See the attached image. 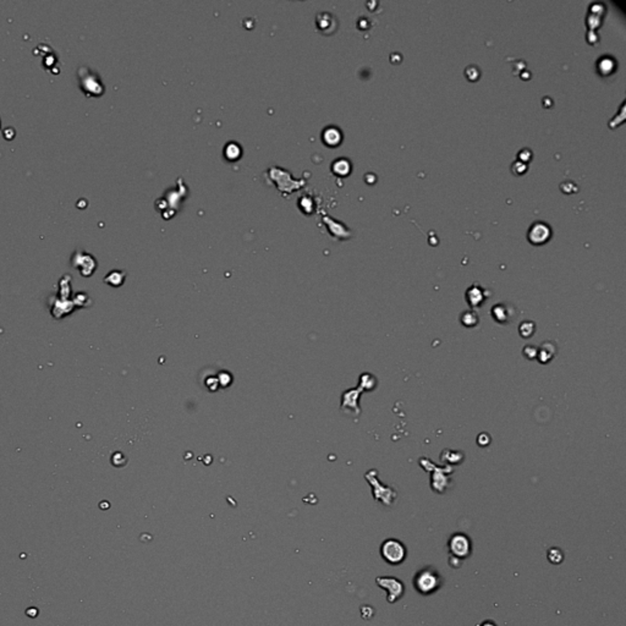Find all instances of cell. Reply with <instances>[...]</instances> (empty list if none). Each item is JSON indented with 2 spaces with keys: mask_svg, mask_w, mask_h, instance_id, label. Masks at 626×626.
<instances>
[{
  "mask_svg": "<svg viewBox=\"0 0 626 626\" xmlns=\"http://www.w3.org/2000/svg\"><path fill=\"white\" fill-rule=\"evenodd\" d=\"M555 354H556L555 344L552 341H546L543 342L540 347H538L537 360L542 365H546L553 360V357L555 356Z\"/></svg>",
  "mask_w": 626,
  "mask_h": 626,
  "instance_id": "obj_12",
  "label": "cell"
},
{
  "mask_svg": "<svg viewBox=\"0 0 626 626\" xmlns=\"http://www.w3.org/2000/svg\"><path fill=\"white\" fill-rule=\"evenodd\" d=\"M515 313H516L515 308L504 302L497 303V305L493 306L492 310H490V316H492V318L499 324H508L510 323V322H513L514 317H515Z\"/></svg>",
  "mask_w": 626,
  "mask_h": 626,
  "instance_id": "obj_7",
  "label": "cell"
},
{
  "mask_svg": "<svg viewBox=\"0 0 626 626\" xmlns=\"http://www.w3.org/2000/svg\"><path fill=\"white\" fill-rule=\"evenodd\" d=\"M73 265L77 269L81 270L82 275L85 277H88L91 275L92 273L94 272L97 267V263L94 260V258L88 254H75L73 257Z\"/></svg>",
  "mask_w": 626,
  "mask_h": 626,
  "instance_id": "obj_8",
  "label": "cell"
},
{
  "mask_svg": "<svg viewBox=\"0 0 626 626\" xmlns=\"http://www.w3.org/2000/svg\"><path fill=\"white\" fill-rule=\"evenodd\" d=\"M432 469H434V474L432 475V479H431V485L433 488L434 492L437 493H444L445 492L446 487H448V476L451 472V469L446 467V469H439V467L434 466V464H432Z\"/></svg>",
  "mask_w": 626,
  "mask_h": 626,
  "instance_id": "obj_9",
  "label": "cell"
},
{
  "mask_svg": "<svg viewBox=\"0 0 626 626\" xmlns=\"http://www.w3.org/2000/svg\"><path fill=\"white\" fill-rule=\"evenodd\" d=\"M537 352H538V347L537 346H533V345H526L525 349H523L522 354L526 359H530L533 360L537 357Z\"/></svg>",
  "mask_w": 626,
  "mask_h": 626,
  "instance_id": "obj_20",
  "label": "cell"
},
{
  "mask_svg": "<svg viewBox=\"0 0 626 626\" xmlns=\"http://www.w3.org/2000/svg\"><path fill=\"white\" fill-rule=\"evenodd\" d=\"M551 237V229L547 224L535 223L528 230V240L533 245H542L546 241H548Z\"/></svg>",
  "mask_w": 626,
  "mask_h": 626,
  "instance_id": "obj_11",
  "label": "cell"
},
{
  "mask_svg": "<svg viewBox=\"0 0 626 626\" xmlns=\"http://www.w3.org/2000/svg\"><path fill=\"white\" fill-rule=\"evenodd\" d=\"M415 589L418 593L427 596L436 592L441 587V576L432 568H425L415 576Z\"/></svg>",
  "mask_w": 626,
  "mask_h": 626,
  "instance_id": "obj_1",
  "label": "cell"
},
{
  "mask_svg": "<svg viewBox=\"0 0 626 626\" xmlns=\"http://www.w3.org/2000/svg\"><path fill=\"white\" fill-rule=\"evenodd\" d=\"M241 154V149L235 143H229L225 148V157L228 158L229 160H236L237 158L240 157Z\"/></svg>",
  "mask_w": 626,
  "mask_h": 626,
  "instance_id": "obj_18",
  "label": "cell"
},
{
  "mask_svg": "<svg viewBox=\"0 0 626 626\" xmlns=\"http://www.w3.org/2000/svg\"><path fill=\"white\" fill-rule=\"evenodd\" d=\"M481 626H495V625L493 624V623H490V622H485V623H483V624H482Z\"/></svg>",
  "mask_w": 626,
  "mask_h": 626,
  "instance_id": "obj_21",
  "label": "cell"
},
{
  "mask_svg": "<svg viewBox=\"0 0 626 626\" xmlns=\"http://www.w3.org/2000/svg\"><path fill=\"white\" fill-rule=\"evenodd\" d=\"M375 474H377L375 471H369L368 474H366V479H368L370 485L373 487V497H374V499L377 502H380L384 505H387V507H390L394 503L395 498H397V492L390 487L380 485V482L378 481L377 475Z\"/></svg>",
  "mask_w": 626,
  "mask_h": 626,
  "instance_id": "obj_4",
  "label": "cell"
},
{
  "mask_svg": "<svg viewBox=\"0 0 626 626\" xmlns=\"http://www.w3.org/2000/svg\"><path fill=\"white\" fill-rule=\"evenodd\" d=\"M564 559V554L563 552L560 551L559 548H551L548 551V560L551 561L552 564H560Z\"/></svg>",
  "mask_w": 626,
  "mask_h": 626,
  "instance_id": "obj_19",
  "label": "cell"
},
{
  "mask_svg": "<svg viewBox=\"0 0 626 626\" xmlns=\"http://www.w3.org/2000/svg\"><path fill=\"white\" fill-rule=\"evenodd\" d=\"M536 333V324L532 321H523L518 327V334L523 339H530Z\"/></svg>",
  "mask_w": 626,
  "mask_h": 626,
  "instance_id": "obj_17",
  "label": "cell"
},
{
  "mask_svg": "<svg viewBox=\"0 0 626 626\" xmlns=\"http://www.w3.org/2000/svg\"><path fill=\"white\" fill-rule=\"evenodd\" d=\"M125 277H126V273L125 272H121V270H113V272H110L108 275H107L104 282L111 286H120L122 283H124Z\"/></svg>",
  "mask_w": 626,
  "mask_h": 626,
  "instance_id": "obj_16",
  "label": "cell"
},
{
  "mask_svg": "<svg viewBox=\"0 0 626 626\" xmlns=\"http://www.w3.org/2000/svg\"><path fill=\"white\" fill-rule=\"evenodd\" d=\"M460 323L465 328H475L479 323V317L475 310L464 311V312L460 314Z\"/></svg>",
  "mask_w": 626,
  "mask_h": 626,
  "instance_id": "obj_14",
  "label": "cell"
},
{
  "mask_svg": "<svg viewBox=\"0 0 626 626\" xmlns=\"http://www.w3.org/2000/svg\"><path fill=\"white\" fill-rule=\"evenodd\" d=\"M78 81L80 87L86 96L99 97L104 93V85L97 74L87 68H80L78 70Z\"/></svg>",
  "mask_w": 626,
  "mask_h": 626,
  "instance_id": "obj_3",
  "label": "cell"
},
{
  "mask_svg": "<svg viewBox=\"0 0 626 626\" xmlns=\"http://www.w3.org/2000/svg\"><path fill=\"white\" fill-rule=\"evenodd\" d=\"M449 552L454 559H466L471 554V541L464 533H455L448 543Z\"/></svg>",
  "mask_w": 626,
  "mask_h": 626,
  "instance_id": "obj_6",
  "label": "cell"
},
{
  "mask_svg": "<svg viewBox=\"0 0 626 626\" xmlns=\"http://www.w3.org/2000/svg\"><path fill=\"white\" fill-rule=\"evenodd\" d=\"M380 555L383 560L390 565H399L406 558V548L404 543L395 538H388L380 544Z\"/></svg>",
  "mask_w": 626,
  "mask_h": 626,
  "instance_id": "obj_2",
  "label": "cell"
},
{
  "mask_svg": "<svg viewBox=\"0 0 626 626\" xmlns=\"http://www.w3.org/2000/svg\"><path fill=\"white\" fill-rule=\"evenodd\" d=\"M466 301L469 303L470 307L472 310H476V308L481 307L482 305L484 303V301L487 300V296H488V291H485L483 288H481L479 284H474L472 286H470L466 291Z\"/></svg>",
  "mask_w": 626,
  "mask_h": 626,
  "instance_id": "obj_10",
  "label": "cell"
},
{
  "mask_svg": "<svg viewBox=\"0 0 626 626\" xmlns=\"http://www.w3.org/2000/svg\"><path fill=\"white\" fill-rule=\"evenodd\" d=\"M331 170L335 175L339 176H346L349 175L350 170H351V165H350V162L346 159H338L333 163L331 165Z\"/></svg>",
  "mask_w": 626,
  "mask_h": 626,
  "instance_id": "obj_15",
  "label": "cell"
},
{
  "mask_svg": "<svg viewBox=\"0 0 626 626\" xmlns=\"http://www.w3.org/2000/svg\"><path fill=\"white\" fill-rule=\"evenodd\" d=\"M341 132L336 127H327L323 131V141L327 146L335 147V146H338L341 142Z\"/></svg>",
  "mask_w": 626,
  "mask_h": 626,
  "instance_id": "obj_13",
  "label": "cell"
},
{
  "mask_svg": "<svg viewBox=\"0 0 626 626\" xmlns=\"http://www.w3.org/2000/svg\"><path fill=\"white\" fill-rule=\"evenodd\" d=\"M375 584L379 586V589H385L388 592L387 600L388 603L398 602L400 598L404 596L405 587L404 584L394 576H379L375 579Z\"/></svg>",
  "mask_w": 626,
  "mask_h": 626,
  "instance_id": "obj_5",
  "label": "cell"
}]
</instances>
